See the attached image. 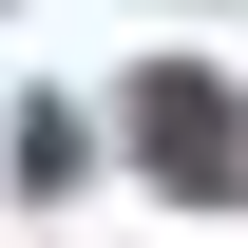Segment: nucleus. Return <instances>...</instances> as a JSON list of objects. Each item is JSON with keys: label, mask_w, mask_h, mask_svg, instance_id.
Masks as SVG:
<instances>
[{"label": "nucleus", "mask_w": 248, "mask_h": 248, "mask_svg": "<svg viewBox=\"0 0 248 248\" xmlns=\"http://www.w3.org/2000/svg\"><path fill=\"white\" fill-rule=\"evenodd\" d=\"M134 134H153V172L172 191H229L248 153H229V115H210V77H134Z\"/></svg>", "instance_id": "nucleus-1"}]
</instances>
